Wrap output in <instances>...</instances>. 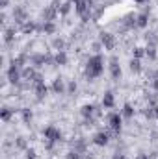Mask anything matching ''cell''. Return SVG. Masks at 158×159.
<instances>
[{
  "instance_id": "cell-15",
  "label": "cell",
  "mask_w": 158,
  "mask_h": 159,
  "mask_svg": "<svg viewBox=\"0 0 158 159\" xmlns=\"http://www.w3.org/2000/svg\"><path fill=\"white\" fill-rule=\"evenodd\" d=\"M130 69H132L134 72H140V70H141V67H140V59H132V61H130Z\"/></svg>"
},
{
  "instance_id": "cell-4",
  "label": "cell",
  "mask_w": 158,
  "mask_h": 159,
  "mask_svg": "<svg viewBox=\"0 0 158 159\" xmlns=\"http://www.w3.org/2000/svg\"><path fill=\"white\" fill-rule=\"evenodd\" d=\"M7 78L11 83H17L19 80H21V72H19V65L17 63H13L11 67H9V70H7Z\"/></svg>"
},
{
  "instance_id": "cell-17",
  "label": "cell",
  "mask_w": 158,
  "mask_h": 159,
  "mask_svg": "<svg viewBox=\"0 0 158 159\" xmlns=\"http://www.w3.org/2000/svg\"><path fill=\"white\" fill-rule=\"evenodd\" d=\"M45 32H48V34H52V32H54V26H52L50 22H47V24H45Z\"/></svg>"
},
{
  "instance_id": "cell-7",
  "label": "cell",
  "mask_w": 158,
  "mask_h": 159,
  "mask_svg": "<svg viewBox=\"0 0 158 159\" xmlns=\"http://www.w3.org/2000/svg\"><path fill=\"white\" fill-rule=\"evenodd\" d=\"M47 85L43 83V81H39V83H36V93H37V98H43V96H47Z\"/></svg>"
},
{
  "instance_id": "cell-21",
  "label": "cell",
  "mask_w": 158,
  "mask_h": 159,
  "mask_svg": "<svg viewBox=\"0 0 158 159\" xmlns=\"http://www.w3.org/2000/svg\"><path fill=\"white\" fill-rule=\"evenodd\" d=\"M143 56V48H136V57H141Z\"/></svg>"
},
{
  "instance_id": "cell-18",
  "label": "cell",
  "mask_w": 158,
  "mask_h": 159,
  "mask_svg": "<svg viewBox=\"0 0 158 159\" xmlns=\"http://www.w3.org/2000/svg\"><path fill=\"white\" fill-rule=\"evenodd\" d=\"M9 115H11V113H9L7 109H4V111H2V119H4V120H7V119H9Z\"/></svg>"
},
{
  "instance_id": "cell-13",
  "label": "cell",
  "mask_w": 158,
  "mask_h": 159,
  "mask_svg": "<svg viewBox=\"0 0 158 159\" xmlns=\"http://www.w3.org/2000/svg\"><path fill=\"white\" fill-rule=\"evenodd\" d=\"M132 115H134V109H132V106H128V104H126V106L123 107V117H126V119H130Z\"/></svg>"
},
{
  "instance_id": "cell-19",
  "label": "cell",
  "mask_w": 158,
  "mask_h": 159,
  "mask_svg": "<svg viewBox=\"0 0 158 159\" xmlns=\"http://www.w3.org/2000/svg\"><path fill=\"white\" fill-rule=\"evenodd\" d=\"M22 117H24V120H30V119H32V113H30V111L26 109V111L22 113Z\"/></svg>"
},
{
  "instance_id": "cell-24",
  "label": "cell",
  "mask_w": 158,
  "mask_h": 159,
  "mask_svg": "<svg viewBox=\"0 0 158 159\" xmlns=\"http://www.w3.org/2000/svg\"><path fill=\"white\" fill-rule=\"evenodd\" d=\"M2 6H7V0H2Z\"/></svg>"
},
{
  "instance_id": "cell-16",
  "label": "cell",
  "mask_w": 158,
  "mask_h": 159,
  "mask_svg": "<svg viewBox=\"0 0 158 159\" xmlns=\"http://www.w3.org/2000/svg\"><path fill=\"white\" fill-rule=\"evenodd\" d=\"M65 159H78V152H77V150H75V152H69Z\"/></svg>"
},
{
  "instance_id": "cell-10",
  "label": "cell",
  "mask_w": 158,
  "mask_h": 159,
  "mask_svg": "<svg viewBox=\"0 0 158 159\" xmlns=\"http://www.w3.org/2000/svg\"><path fill=\"white\" fill-rule=\"evenodd\" d=\"M110 69H112V76H114V78L117 80L119 76H121V69H119V65H117V61H116V59L112 61V65H110Z\"/></svg>"
},
{
  "instance_id": "cell-5",
  "label": "cell",
  "mask_w": 158,
  "mask_h": 159,
  "mask_svg": "<svg viewBox=\"0 0 158 159\" xmlns=\"http://www.w3.org/2000/svg\"><path fill=\"white\" fill-rule=\"evenodd\" d=\"M108 124H110V128H112L114 131H119V129H121V117H119V113L108 115Z\"/></svg>"
},
{
  "instance_id": "cell-1",
  "label": "cell",
  "mask_w": 158,
  "mask_h": 159,
  "mask_svg": "<svg viewBox=\"0 0 158 159\" xmlns=\"http://www.w3.org/2000/svg\"><path fill=\"white\" fill-rule=\"evenodd\" d=\"M102 70H104V61H102V57H101V56L89 57V61H87V65H86V74H87V78L89 80L99 78V76L102 74Z\"/></svg>"
},
{
  "instance_id": "cell-22",
  "label": "cell",
  "mask_w": 158,
  "mask_h": 159,
  "mask_svg": "<svg viewBox=\"0 0 158 159\" xmlns=\"http://www.w3.org/2000/svg\"><path fill=\"white\" fill-rule=\"evenodd\" d=\"M136 159H149V157H147L145 154H140V156H138V157H136Z\"/></svg>"
},
{
  "instance_id": "cell-14",
  "label": "cell",
  "mask_w": 158,
  "mask_h": 159,
  "mask_svg": "<svg viewBox=\"0 0 158 159\" xmlns=\"http://www.w3.org/2000/svg\"><path fill=\"white\" fill-rule=\"evenodd\" d=\"M136 24H138L140 28H145V26H147V15H140V17H138V22H136Z\"/></svg>"
},
{
  "instance_id": "cell-12",
  "label": "cell",
  "mask_w": 158,
  "mask_h": 159,
  "mask_svg": "<svg viewBox=\"0 0 158 159\" xmlns=\"http://www.w3.org/2000/svg\"><path fill=\"white\" fill-rule=\"evenodd\" d=\"M93 109H95L93 106H84V107H82V115L87 119V117H91V115H93Z\"/></svg>"
},
{
  "instance_id": "cell-23",
  "label": "cell",
  "mask_w": 158,
  "mask_h": 159,
  "mask_svg": "<svg viewBox=\"0 0 158 159\" xmlns=\"http://www.w3.org/2000/svg\"><path fill=\"white\" fill-rule=\"evenodd\" d=\"M114 159H125V156H121V154H119V156H114Z\"/></svg>"
},
{
  "instance_id": "cell-2",
  "label": "cell",
  "mask_w": 158,
  "mask_h": 159,
  "mask_svg": "<svg viewBox=\"0 0 158 159\" xmlns=\"http://www.w3.org/2000/svg\"><path fill=\"white\" fill-rule=\"evenodd\" d=\"M43 135H45V139H47V141H50V143H56V141H60V139H62L60 129H56L54 126H47V128H45V131H43Z\"/></svg>"
},
{
  "instance_id": "cell-11",
  "label": "cell",
  "mask_w": 158,
  "mask_h": 159,
  "mask_svg": "<svg viewBox=\"0 0 158 159\" xmlns=\"http://www.w3.org/2000/svg\"><path fill=\"white\" fill-rule=\"evenodd\" d=\"M56 63H60V65H65V63H67V56H65L63 50H60V52L56 54Z\"/></svg>"
},
{
  "instance_id": "cell-9",
  "label": "cell",
  "mask_w": 158,
  "mask_h": 159,
  "mask_svg": "<svg viewBox=\"0 0 158 159\" xmlns=\"http://www.w3.org/2000/svg\"><path fill=\"white\" fill-rule=\"evenodd\" d=\"M52 89H54L56 93H63V89H65V85H63V80H62V78H56V80H54V85H52Z\"/></svg>"
},
{
  "instance_id": "cell-6",
  "label": "cell",
  "mask_w": 158,
  "mask_h": 159,
  "mask_svg": "<svg viewBox=\"0 0 158 159\" xmlns=\"http://www.w3.org/2000/svg\"><path fill=\"white\" fill-rule=\"evenodd\" d=\"M93 143H95L97 146H104V144L108 143V135H106L104 131H99V133H95V137H93Z\"/></svg>"
},
{
  "instance_id": "cell-8",
  "label": "cell",
  "mask_w": 158,
  "mask_h": 159,
  "mask_svg": "<svg viewBox=\"0 0 158 159\" xmlns=\"http://www.w3.org/2000/svg\"><path fill=\"white\" fill-rule=\"evenodd\" d=\"M102 106H104V107H114V94H112V93H106V94H104Z\"/></svg>"
},
{
  "instance_id": "cell-3",
  "label": "cell",
  "mask_w": 158,
  "mask_h": 159,
  "mask_svg": "<svg viewBox=\"0 0 158 159\" xmlns=\"http://www.w3.org/2000/svg\"><path fill=\"white\" fill-rule=\"evenodd\" d=\"M101 43L104 44L106 50H112V48L116 46V37H114L112 34H108V32H102V34H101Z\"/></svg>"
},
{
  "instance_id": "cell-20",
  "label": "cell",
  "mask_w": 158,
  "mask_h": 159,
  "mask_svg": "<svg viewBox=\"0 0 158 159\" xmlns=\"http://www.w3.org/2000/svg\"><path fill=\"white\" fill-rule=\"evenodd\" d=\"M13 39V32H11V30H9V32H7V34H6V41H7V43H9V41Z\"/></svg>"
}]
</instances>
